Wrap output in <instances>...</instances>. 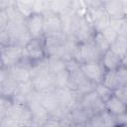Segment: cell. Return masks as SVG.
<instances>
[{
	"instance_id": "4fadbf2b",
	"label": "cell",
	"mask_w": 127,
	"mask_h": 127,
	"mask_svg": "<svg viewBox=\"0 0 127 127\" xmlns=\"http://www.w3.org/2000/svg\"><path fill=\"white\" fill-rule=\"evenodd\" d=\"M30 65H31V64H29V63L21 62L20 64L8 68V74L17 83L29 81V80H31Z\"/></svg>"
},
{
	"instance_id": "cb8c5ba5",
	"label": "cell",
	"mask_w": 127,
	"mask_h": 127,
	"mask_svg": "<svg viewBox=\"0 0 127 127\" xmlns=\"http://www.w3.org/2000/svg\"><path fill=\"white\" fill-rule=\"evenodd\" d=\"M54 82L56 88H64L69 86V72L64 69L54 74Z\"/></svg>"
},
{
	"instance_id": "2e32d148",
	"label": "cell",
	"mask_w": 127,
	"mask_h": 127,
	"mask_svg": "<svg viewBox=\"0 0 127 127\" xmlns=\"http://www.w3.org/2000/svg\"><path fill=\"white\" fill-rule=\"evenodd\" d=\"M40 104L50 113V116L60 107L57 96L54 91L40 93Z\"/></svg>"
},
{
	"instance_id": "44dd1931",
	"label": "cell",
	"mask_w": 127,
	"mask_h": 127,
	"mask_svg": "<svg viewBox=\"0 0 127 127\" xmlns=\"http://www.w3.org/2000/svg\"><path fill=\"white\" fill-rule=\"evenodd\" d=\"M101 83L111 90L116 89L119 86V81H118L116 70H105Z\"/></svg>"
},
{
	"instance_id": "9c48e42d",
	"label": "cell",
	"mask_w": 127,
	"mask_h": 127,
	"mask_svg": "<svg viewBox=\"0 0 127 127\" xmlns=\"http://www.w3.org/2000/svg\"><path fill=\"white\" fill-rule=\"evenodd\" d=\"M67 37L68 36H66L64 32L45 35L43 37V44L47 57L55 56L58 49L67 40Z\"/></svg>"
},
{
	"instance_id": "30bf717a",
	"label": "cell",
	"mask_w": 127,
	"mask_h": 127,
	"mask_svg": "<svg viewBox=\"0 0 127 127\" xmlns=\"http://www.w3.org/2000/svg\"><path fill=\"white\" fill-rule=\"evenodd\" d=\"M102 6L105 13L110 19L125 18L127 15V1L126 0H109L102 1Z\"/></svg>"
},
{
	"instance_id": "c3c4849f",
	"label": "cell",
	"mask_w": 127,
	"mask_h": 127,
	"mask_svg": "<svg viewBox=\"0 0 127 127\" xmlns=\"http://www.w3.org/2000/svg\"><path fill=\"white\" fill-rule=\"evenodd\" d=\"M0 49H1V47H0Z\"/></svg>"
},
{
	"instance_id": "e575fe53",
	"label": "cell",
	"mask_w": 127,
	"mask_h": 127,
	"mask_svg": "<svg viewBox=\"0 0 127 127\" xmlns=\"http://www.w3.org/2000/svg\"><path fill=\"white\" fill-rule=\"evenodd\" d=\"M33 90H34V87H33V84H32L31 80L26 81V82H22V83H18L17 91L20 92V93H23V94L28 96Z\"/></svg>"
},
{
	"instance_id": "1f68e13d",
	"label": "cell",
	"mask_w": 127,
	"mask_h": 127,
	"mask_svg": "<svg viewBox=\"0 0 127 127\" xmlns=\"http://www.w3.org/2000/svg\"><path fill=\"white\" fill-rule=\"evenodd\" d=\"M100 33L103 35V37L105 38V40L108 42L109 45H111V44L117 39V37H118V34L116 33V31H115L112 27H110V26H108L107 28H105V29H104L103 31H101Z\"/></svg>"
},
{
	"instance_id": "3957f363",
	"label": "cell",
	"mask_w": 127,
	"mask_h": 127,
	"mask_svg": "<svg viewBox=\"0 0 127 127\" xmlns=\"http://www.w3.org/2000/svg\"><path fill=\"white\" fill-rule=\"evenodd\" d=\"M78 104L85 111L88 118L105 110L104 102L97 96V94L94 90L81 95Z\"/></svg>"
},
{
	"instance_id": "d6986e66",
	"label": "cell",
	"mask_w": 127,
	"mask_h": 127,
	"mask_svg": "<svg viewBox=\"0 0 127 127\" xmlns=\"http://www.w3.org/2000/svg\"><path fill=\"white\" fill-rule=\"evenodd\" d=\"M5 11H6V14L8 16L9 23H14V24L25 23L26 18L17 9V7L15 5V1H8V4L5 8Z\"/></svg>"
},
{
	"instance_id": "b9f144b4",
	"label": "cell",
	"mask_w": 127,
	"mask_h": 127,
	"mask_svg": "<svg viewBox=\"0 0 127 127\" xmlns=\"http://www.w3.org/2000/svg\"><path fill=\"white\" fill-rule=\"evenodd\" d=\"M16 123H17V122H16L15 120H13L12 118H10L9 116H6V117L2 120V122L0 123V127H12V126H14Z\"/></svg>"
},
{
	"instance_id": "4dcf8cb0",
	"label": "cell",
	"mask_w": 127,
	"mask_h": 127,
	"mask_svg": "<svg viewBox=\"0 0 127 127\" xmlns=\"http://www.w3.org/2000/svg\"><path fill=\"white\" fill-rule=\"evenodd\" d=\"M47 11H50V1H34L33 13L44 14Z\"/></svg>"
},
{
	"instance_id": "f546056e",
	"label": "cell",
	"mask_w": 127,
	"mask_h": 127,
	"mask_svg": "<svg viewBox=\"0 0 127 127\" xmlns=\"http://www.w3.org/2000/svg\"><path fill=\"white\" fill-rule=\"evenodd\" d=\"M94 91L96 92L97 96H98L103 102H106V101L113 95V90L109 89L108 87H106V86L103 85L102 83L95 84Z\"/></svg>"
},
{
	"instance_id": "ffe728a7",
	"label": "cell",
	"mask_w": 127,
	"mask_h": 127,
	"mask_svg": "<svg viewBox=\"0 0 127 127\" xmlns=\"http://www.w3.org/2000/svg\"><path fill=\"white\" fill-rule=\"evenodd\" d=\"M50 72L49 70V64H48V59H44L42 61L36 62L31 64L30 65V74H31V78L35 77L37 75L40 74H44V73H48Z\"/></svg>"
},
{
	"instance_id": "603a6c76",
	"label": "cell",
	"mask_w": 127,
	"mask_h": 127,
	"mask_svg": "<svg viewBox=\"0 0 127 127\" xmlns=\"http://www.w3.org/2000/svg\"><path fill=\"white\" fill-rule=\"evenodd\" d=\"M18 83L14 81L8 74V77L2 82V88H3V96L7 99H11V97L14 95V93L17 90Z\"/></svg>"
},
{
	"instance_id": "d4e9b609",
	"label": "cell",
	"mask_w": 127,
	"mask_h": 127,
	"mask_svg": "<svg viewBox=\"0 0 127 127\" xmlns=\"http://www.w3.org/2000/svg\"><path fill=\"white\" fill-rule=\"evenodd\" d=\"M47 59H48L49 70L52 74H56L65 69V62L64 60L59 58H53V57H47Z\"/></svg>"
},
{
	"instance_id": "8992f818",
	"label": "cell",
	"mask_w": 127,
	"mask_h": 127,
	"mask_svg": "<svg viewBox=\"0 0 127 127\" xmlns=\"http://www.w3.org/2000/svg\"><path fill=\"white\" fill-rule=\"evenodd\" d=\"M60 107L65 109L66 111H70L73 107H75L80 99V95L73 89L68 87L64 88H56L54 90Z\"/></svg>"
},
{
	"instance_id": "7c38bea8",
	"label": "cell",
	"mask_w": 127,
	"mask_h": 127,
	"mask_svg": "<svg viewBox=\"0 0 127 127\" xmlns=\"http://www.w3.org/2000/svg\"><path fill=\"white\" fill-rule=\"evenodd\" d=\"M34 90L40 93H46L50 91H54L56 89L54 82V74L51 72L37 75L31 78Z\"/></svg>"
},
{
	"instance_id": "7a4b0ae2",
	"label": "cell",
	"mask_w": 127,
	"mask_h": 127,
	"mask_svg": "<svg viewBox=\"0 0 127 127\" xmlns=\"http://www.w3.org/2000/svg\"><path fill=\"white\" fill-rule=\"evenodd\" d=\"M24 53L23 48L17 45H8L1 47L0 49V60L5 68H10L21 62H23Z\"/></svg>"
},
{
	"instance_id": "83f0119b",
	"label": "cell",
	"mask_w": 127,
	"mask_h": 127,
	"mask_svg": "<svg viewBox=\"0 0 127 127\" xmlns=\"http://www.w3.org/2000/svg\"><path fill=\"white\" fill-rule=\"evenodd\" d=\"M109 25H110V18H109V16L106 13L102 14L100 17H98L91 24L94 32H101L105 28H107Z\"/></svg>"
},
{
	"instance_id": "7bdbcfd3",
	"label": "cell",
	"mask_w": 127,
	"mask_h": 127,
	"mask_svg": "<svg viewBox=\"0 0 127 127\" xmlns=\"http://www.w3.org/2000/svg\"><path fill=\"white\" fill-rule=\"evenodd\" d=\"M8 105H0V123L7 116V107H8Z\"/></svg>"
},
{
	"instance_id": "74e56055",
	"label": "cell",
	"mask_w": 127,
	"mask_h": 127,
	"mask_svg": "<svg viewBox=\"0 0 127 127\" xmlns=\"http://www.w3.org/2000/svg\"><path fill=\"white\" fill-rule=\"evenodd\" d=\"M8 23H9V20H8L6 11H5V9H1L0 10V32L4 31L6 29Z\"/></svg>"
},
{
	"instance_id": "836d02e7",
	"label": "cell",
	"mask_w": 127,
	"mask_h": 127,
	"mask_svg": "<svg viewBox=\"0 0 127 127\" xmlns=\"http://www.w3.org/2000/svg\"><path fill=\"white\" fill-rule=\"evenodd\" d=\"M100 114H101V117H102V121H103V126L104 127H116L114 115L110 114L106 110H103L102 112H100Z\"/></svg>"
},
{
	"instance_id": "8fae6325",
	"label": "cell",
	"mask_w": 127,
	"mask_h": 127,
	"mask_svg": "<svg viewBox=\"0 0 127 127\" xmlns=\"http://www.w3.org/2000/svg\"><path fill=\"white\" fill-rule=\"evenodd\" d=\"M26 28L32 39H42L44 37V16L43 14L33 13L25 20Z\"/></svg>"
},
{
	"instance_id": "277c9868",
	"label": "cell",
	"mask_w": 127,
	"mask_h": 127,
	"mask_svg": "<svg viewBox=\"0 0 127 127\" xmlns=\"http://www.w3.org/2000/svg\"><path fill=\"white\" fill-rule=\"evenodd\" d=\"M24 58L23 62L33 64L39 61H42L47 58L46 51L42 39H32L24 48H23Z\"/></svg>"
},
{
	"instance_id": "52a82bcc",
	"label": "cell",
	"mask_w": 127,
	"mask_h": 127,
	"mask_svg": "<svg viewBox=\"0 0 127 127\" xmlns=\"http://www.w3.org/2000/svg\"><path fill=\"white\" fill-rule=\"evenodd\" d=\"M94 33L95 32H94L91 24L84 17H82L79 19V21L70 37H72L77 44H84V43H89L92 41Z\"/></svg>"
},
{
	"instance_id": "ee69618b",
	"label": "cell",
	"mask_w": 127,
	"mask_h": 127,
	"mask_svg": "<svg viewBox=\"0 0 127 127\" xmlns=\"http://www.w3.org/2000/svg\"><path fill=\"white\" fill-rule=\"evenodd\" d=\"M0 96H3V88H2V83H0Z\"/></svg>"
},
{
	"instance_id": "484cf974",
	"label": "cell",
	"mask_w": 127,
	"mask_h": 127,
	"mask_svg": "<svg viewBox=\"0 0 127 127\" xmlns=\"http://www.w3.org/2000/svg\"><path fill=\"white\" fill-rule=\"evenodd\" d=\"M110 27H112L118 36H127V17L120 19H110Z\"/></svg>"
},
{
	"instance_id": "f35d334b",
	"label": "cell",
	"mask_w": 127,
	"mask_h": 127,
	"mask_svg": "<svg viewBox=\"0 0 127 127\" xmlns=\"http://www.w3.org/2000/svg\"><path fill=\"white\" fill-rule=\"evenodd\" d=\"M114 119H115L116 127H119V126H122V125H127V113L126 112L115 115Z\"/></svg>"
},
{
	"instance_id": "6da1fadb",
	"label": "cell",
	"mask_w": 127,
	"mask_h": 127,
	"mask_svg": "<svg viewBox=\"0 0 127 127\" xmlns=\"http://www.w3.org/2000/svg\"><path fill=\"white\" fill-rule=\"evenodd\" d=\"M101 56L102 55L98 52L92 42H89L84 44H77L73 51L72 59L81 64L91 62H100Z\"/></svg>"
},
{
	"instance_id": "4316f807",
	"label": "cell",
	"mask_w": 127,
	"mask_h": 127,
	"mask_svg": "<svg viewBox=\"0 0 127 127\" xmlns=\"http://www.w3.org/2000/svg\"><path fill=\"white\" fill-rule=\"evenodd\" d=\"M69 5H70V1H66V0L50 1V11L61 15L69 9Z\"/></svg>"
},
{
	"instance_id": "ac0fdd59",
	"label": "cell",
	"mask_w": 127,
	"mask_h": 127,
	"mask_svg": "<svg viewBox=\"0 0 127 127\" xmlns=\"http://www.w3.org/2000/svg\"><path fill=\"white\" fill-rule=\"evenodd\" d=\"M109 50L122 60H126L127 56V36H118L110 45Z\"/></svg>"
},
{
	"instance_id": "7dc6e473",
	"label": "cell",
	"mask_w": 127,
	"mask_h": 127,
	"mask_svg": "<svg viewBox=\"0 0 127 127\" xmlns=\"http://www.w3.org/2000/svg\"><path fill=\"white\" fill-rule=\"evenodd\" d=\"M85 127H90V126H89L88 124H86V125H85Z\"/></svg>"
},
{
	"instance_id": "8d00e7d4",
	"label": "cell",
	"mask_w": 127,
	"mask_h": 127,
	"mask_svg": "<svg viewBox=\"0 0 127 127\" xmlns=\"http://www.w3.org/2000/svg\"><path fill=\"white\" fill-rule=\"evenodd\" d=\"M80 68V64L77 63L74 59H69L67 61H65V69L69 72V73H72L76 70H78Z\"/></svg>"
},
{
	"instance_id": "ab89813d",
	"label": "cell",
	"mask_w": 127,
	"mask_h": 127,
	"mask_svg": "<svg viewBox=\"0 0 127 127\" xmlns=\"http://www.w3.org/2000/svg\"><path fill=\"white\" fill-rule=\"evenodd\" d=\"M8 45H11L9 35L6 32V30L1 31L0 32V47H5V46H8Z\"/></svg>"
},
{
	"instance_id": "f6af8a7d",
	"label": "cell",
	"mask_w": 127,
	"mask_h": 127,
	"mask_svg": "<svg viewBox=\"0 0 127 127\" xmlns=\"http://www.w3.org/2000/svg\"><path fill=\"white\" fill-rule=\"evenodd\" d=\"M4 66H3V64H2V62H1V60H0V69H2Z\"/></svg>"
},
{
	"instance_id": "5b68a950",
	"label": "cell",
	"mask_w": 127,
	"mask_h": 127,
	"mask_svg": "<svg viewBox=\"0 0 127 127\" xmlns=\"http://www.w3.org/2000/svg\"><path fill=\"white\" fill-rule=\"evenodd\" d=\"M5 30L9 35L11 44L13 45H17L24 48L32 40V37L30 36L25 23L23 24L8 23Z\"/></svg>"
},
{
	"instance_id": "5bb4252c",
	"label": "cell",
	"mask_w": 127,
	"mask_h": 127,
	"mask_svg": "<svg viewBox=\"0 0 127 127\" xmlns=\"http://www.w3.org/2000/svg\"><path fill=\"white\" fill-rule=\"evenodd\" d=\"M44 16V29L43 33L45 35L63 32L62 31V21L59 14L52 11H47L43 14Z\"/></svg>"
},
{
	"instance_id": "d6a6232c",
	"label": "cell",
	"mask_w": 127,
	"mask_h": 127,
	"mask_svg": "<svg viewBox=\"0 0 127 127\" xmlns=\"http://www.w3.org/2000/svg\"><path fill=\"white\" fill-rule=\"evenodd\" d=\"M118 81H119V86H124L127 85V67L126 65L122 64L116 69Z\"/></svg>"
},
{
	"instance_id": "7402d4cb",
	"label": "cell",
	"mask_w": 127,
	"mask_h": 127,
	"mask_svg": "<svg viewBox=\"0 0 127 127\" xmlns=\"http://www.w3.org/2000/svg\"><path fill=\"white\" fill-rule=\"evenodd\" d=\"M91 42L101 55H103L105 52H107L109 50L110 45L108 44V42L105 40V38L103 37V35L100 32H95L94 33Z\"/></svg>"
},
{
	"instance_id": "ba28073f",
	"label": "cell",
	"mask_w": 127,
	"mask_h": 127,
	"mask_svg": "<svg viewBox=\"0 0 127 127\" xmlns=\"http://www.w3.org/2000/svg\"><path fill=\"white\" fill-rule=\"evenodd\" d=\"M80 71L92 83H101L105 69L100 62H91L80 64Z\"/></svg>"
},
{
	"instance_id": "60d3db41",
	"label": "cell",
	"mask_w": 127,
	"mask_h": 127,
	"mask_svg": "<svg viewBox=\"0 0 127 127\" xmlns=\"http://www.w3.org/2000/svg\"><path fill=\"white\" fill-rule=\"evenodd\" d=\"M42 127H62V121L56 119V118H53V117H50L44 124Z\"/></svg>"
},
{
	"instance_id": "f1b7e54d",
	"label": "cell",
	"mask_w": 127,
	"mask_h": 127,
	"mask_svg": "<svg viewBox=\"0 0 127 127\" xmlns=\"http://www.w3.org/2000/svg\"><path fill=\"white\" fill-rule=\"evenodd\" d=\"M33 3L34 1H15L17 9L25 18L33 14Z\"/></svg>"
},
{
	"instance_id": "bcb514c9",
	"label": "cell",
	"mask_w": 127,
	"mask_h": 127,
	"mask_svg": "<svg viewBox=\"0 0 127 127\" xmlns=\"http://www.w3.org/2000/svg\"><path fill=\"white\" fill-rule=\"evenodd\" d=\"M119 127H127V125H122V126H119Z\"/></svg>"
},
{
	"instance_id": "e0dca14e",
	"label": "cell",
	"mask_w": 127,
	"mask_h": 127,
	"mask_svg": "<svg viewBox=\"0 0 127 127\" xmlns=\"http://www.w3.org/2000/svg\"><path fill=\"white\" fill-rule=\"evenodd\" d=\"M104 105H105V110L114 116L121 113H125L127 111V104L122 102L114 95H112L106 102H104Z\"/></svg>"
},
{
	"instance_id": "9a60e30c",
	"label": "cell",
	"mask_w": 127,
	"mask_h": 127,
	"mask_svg": "<svg viewBox=\"0 0 127 127\" xmlns=\"http://www.w3.org/2000/svg\"><path fill=\"white\" fill-rule=\"evenodd\" d=\"M100 63L105 70H116L120 65H126V60H122L110 50H108L101 56Z\"/></svg>"
},
{
	"instance_id": "d590c367",
	"label": "cell",
	"mask_w": 127,
	"mask_h": 127,
	"mask_svg": "<svg viewBox=\"0 0 127 127\" xmlns=\"http://www.w3.org/2000/svg\"><path fill=\"white\" fill-rule=\"evenodd\" d=\"M113 95L127 104V85L118 86L116 89L113 90Z\"/></svg>"
}]
</instances>
